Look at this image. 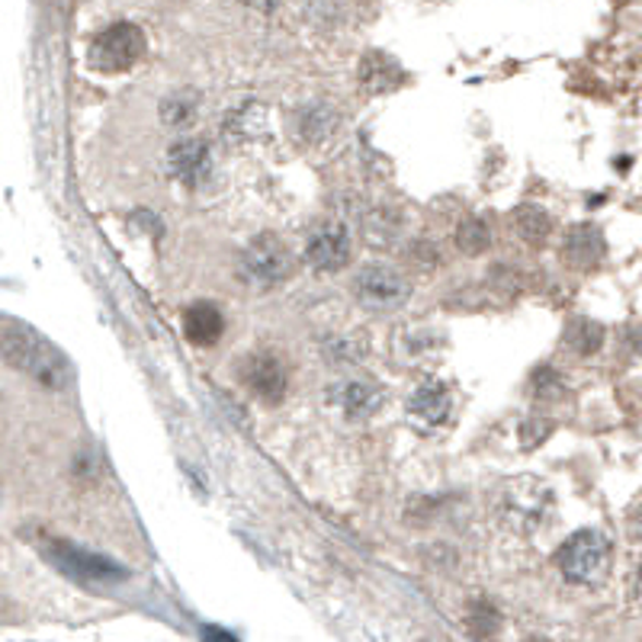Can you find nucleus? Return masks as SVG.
<instances>
[{
  "mask_svg": "<svg viewBox=\"0 0 642 642\" xmlns=\"http://www.w3.org/2000/svg\"><path fill=\"white\" fill-rule=\"evenodd\" d=\"M354 296L370 312H392L408 302L412 283L395 268H364L354 276Z\"/></svg>",
  "mask_w": 642,
  "mask_h": 642,
  "instance_id": "39448f33",
  "label": "nucleus"
},
{
  "mask_svg": "<svg viewBox=\"0 0 642 642\" xmlns=\"http://www.w3.org/2000/svg\"><path fill=\"white\" fill-rule=\"evenodd\" d=\"M245 264L248 270L261 280V283H280L286 273H289V248H283L276 238H258L248 254H245Z\"/></svg>",
  "mask_w": 642,
  "mask_h": 642,
  "instance_id": "6e6552de",
  "label": "nucleus"
},
{
  "mask_svg": "<svg viewBox=\"0 0 642 642\" xmlns=\"http://www.w3.org/2000/svg\"><path fill=\"white\" fill-rule=\"evenodd\" d=\"M306 261L321 273L347 268L350 261V235L341 222H319L306 241Z\"/></svg>",
  "mask_w": 642,
  "mask_h": 642,
  "instance_id": "423d86ee",
  "label": "nucleus"
},
{
  "mask_svg": "<svg viewBox=\"0 0 642 642\" xmlns=\"http://www.w3.org/2000/svg\"><path fill=\"white\" fill-rule=\"evenodd\" d=\"M145 55V36L135 23H112L91 39L87 64L100 74H122Z\"/></svg>",
  "mask_w": 642,
  "mask_h": 642,
  "instance_id": "20e7f679",
  "label": "nucleus"
},
{
  "mask_svg": "<svg viewBox=\"0 0 642 642\" xmlns=\"http://www.w3.org/2000/svg\"><path fill=\"white\" fill-rule=\"evenodd\" d=\"M408 415L425 421V425H440L450 415V392L443 382H425L421 389H415V395L408 399Z\"/></svg>",
  "mask_w": 642,
  "mask_h": 642,
  "instance_id": "f8f14e48",
  "label": "nucleus"
},
{
  "mask_svg": "<svg viewBox=\"0 0 642 642\" xmlns=\"http://www.w3.org/2000/svg\"><path fill=\"white\" fill-rule=\"evenodd\" d=\"M556 562H559V572L566 582L594 588L610 572V543L597 531H579L562 543Z\"/></svg>",
  "mask_w": 642,
  "mask_h": 642,
  "instance_id": "f03ea898",
  "label": "nucleus"
},
{
  "mask_svg": "<svg viewBox=\"0 0 642 642\" xmlns=\"http://www.w3.org/2000/svg\"><path fill=\"white\" fill-rule=\"evenodd\" d=\"M392 74H399V68L385 58V55H370L364 64H360V87H367V91H385V87H392Z\"/></svg>",
  "mask_w": 642,
  "mask_h": 642,
  "instance_id": "dca6fc26",
  "label": "nucleus"
},
{
  "mask_svg": "<svg viewBox=\"0 0 642 642\" xmlns=\"http://www.w3.org/2000/svg\"><path fill=\"white\" fill-rule=\"evenodd\" d=\"M456 241H460V248H463L466 254H482V251L488 248L491 235H488V228H485V222H482V218H466V222L460 225Z\"/></svg>",
  "mask_w": 642,
  "mask_h": 642,
  "instance_id": "f3484780",
  "label": "nucleus"
},
{
  "mask_svg": "<svg viewBox=\"0 0 642 642\" xmlns=\"http://www.w3.org/2000/svg\"><path fill=\"white\" fill-rule=\"evenodd\" d=\"M562 258L566 264L579 270H594L604 258V238H601V228L594 225H575L569 235H566V245H562Z\"/></svg>",
  "mask_w": 642,
  "mask_h": 642,
  "instance_id": "9d476101",
  "label": "nucleus"
},
{
  "mask_svg": "<svg viewBox=\"0 0 642 642\" xmlns=\"http://www.w3.org/2000/svg\"><path fill=\"white\" fill-rule=\"evenodd\" d=\"M549 504H552L549 488L539 479H531V476L508 479L498 495V518L504 527H511L518 534H531L546 521Z\"/></svg>",
  "mask_w": 642,
  "mask_h": 642,
  "instance_id": "7ed1b4c3",
  "label": "nucleus"
},
{
  "mask_svg": "<svg viewBox=\"0 0 642 642\" xmlns=\"http://www.w3.org/2000/svg\"><path fill=\"white\" fill-rule=\"evenodd\" d=\"M566 344L572 350H579L582 357H588L594 350H601V344H604V324L591 319H575L566 328Z\"/></svg>",
  "mask_w": 642,
  "mask_h": 642,
  "instance_id": "2eb2a0df",
  "label": "nucleus"
},
{
  "mask_svg": "<svg viewBox=\"0 0 642 642\" xmlns=\"http://www.w3.org/2000/svg\"><path fill=\"white\" fill-rule=\"evenodd\" d=\"M170 170L177 180L197 187L210 170V148L200 139H183L170 148Z\"/></svg>",
  "mask_w": 642,
  "mask_h": 642,
  "instance_id": "9b49d317",
  "label": "nucleus"
},
{
  "mask_svg": "<svg viewBox=\"0 0 642 642\" xmlns=\"http://www.w3.org/2000/svg\"><path fill=\"white\" fill-rule=\"evenodd\" d=\"M52 559L58 566H64L68 572H78V575H94V579H109V575H116V579H122V572H116V566H109L104 559H94V556H87V552H78V549H71V546L61 543V539H55Z\"/></svg>",
  "mask_w": 642,
  "mask_h": 642,
  "instance_id": "ddd939ff",
  "label": "nucleus"
},
{
  "mask_svg": "<svg viewBox=\"0 0 642 642\" xmlns=\"http://www.w3.org/2000/svg\"><path fill=\"white\" fill-rule=\"evenodd\" d=\"M241 382H245V389L254 399L270 402V405H276L286 395V385H289L283 364L273 354H254V357H248L245 367H241Z\"/></svg>",
  "mask_w": 642,
  "mask_h": 642,
  "instance_id": "0eeeda50",
  "label": "nucleus"
},
{
  "mask_svg": "<svg viewBox=\"0 0 642 642\" xmlns=\"http://www.w3.org/2000/svg\"><path fill=\"white\" fill-rule=\"evenodd\" d=\"M337 402L347 418H370L382 405V392L370 382H344L337 392Z\"/></svg>",
  "mask_w": 642,
  "mask_h": 642,
  "instance_id": "4468645a",
  "label": "nucleus"
},
{
  "mask_svg": "<svg viewBox=\"0 0 642 642\" xmlns=\"http://www.w3.org/2000/svg\"><path fill=\"white\" fill-rule=\"evenodd\" d=\"M225 334V319L213 302H193L183 312V337L197 347H213Z\"/></svg>",
  "mask_w": 642,
  "mask_h": 642,
  "instance_id": "1a4fd4ad",
  "label": "nucleus"
},
{
  "mask_svg": "<svg viewBox=\"0 0 642 642\" xmlns=\"http://www.w3.org/2000/svg\"><path fill=\"white\" fill-rule=\"evenodd\" d=\"M0 357L13 370L43 382L46 389H64L71 382L68 360L55 350L46 337H39L36 331H29L23 324H10V328L0 331Z\"/></svg>",
  "mask_w": 642,
  "mask_h": 642,
  "instance_id": "f257e3e1",
  "label": "nucleus"
},
{
  "mask_svg": "<svg viewBox=\"0 0 642 642\" xmlns=\"http://www.w3.org/2000/svg\"><path fill=\"white\" fill-rule=\"evenodd\" d=\"M518 228L524 231V238L527 241H543L546 238V231H549V218L543 210H536V206H527V210H521L518 215Z\"/></svg>",
  "mask_w": 642,
  "mask_h": 642,
  "instance_id": "a211bd4d",
  "label": "nucleus"
}]
</instances>
